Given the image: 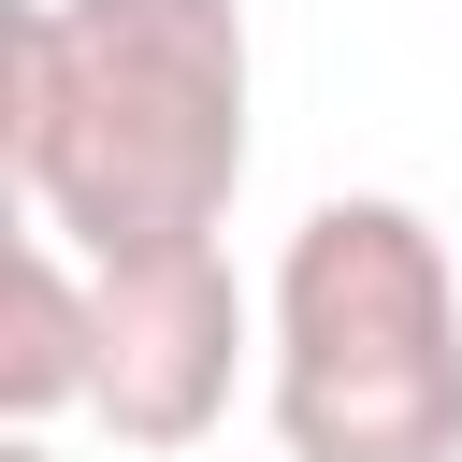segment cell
I'll list each match as a JSON object with an SVG mask.
<instances>
[{"mask_svg":"<svg viewBox=\"0 0 462 462\" xmlns=\"http://www.w3.org/2000/svg\"><path fill=\"white\" fill-rule=\"evenodd\" d=\"M87 274H101V390H87V404H101L116 448H144V462L202 448V433L231 419L245 346H260V303H245L231 245L188 231V245H116V260H87Z\"/></svg>","mask_w":462,"mask_h":462,"instance_id":"cell-3","label":"cell"},{"mask_svg":"<svg viewBox=\"0 0 462 462\" xmlns=\"http://www.w3.org/2000/svg\"><path fill=\"white\" fill-rule=\"evenodd\" d=\"M245 101V0H14L0 29V159L72 260L231 231Z\"/></svg>","mask_w":462,"mask_h":462,"instance_id":"cell-1","label":"cell"},{"mask_svg":"<svg viewBox=\"0 0 462 462\" xmlns=\"http://www.w3.org/2000/svg\"><path fill=\"white\" fill-rule=\"evenodd\" d=\"M87 390H101V274L29 217L14 260H0V419L43 433V419H72Z\"/></svg>","mask_w":462,"mask_h":462,"instance_id":"cell-4","label":"cell"},{"mask_svg":"<svg viewBox=\"0 0 462 462\" xmlns=\"http://www.w3.org/2000/svg\"><path fill=\"white\" fill-rule=\"evenodd\" d=\"M260 390L289 462H462V274L390 188H332L260 303Z\"/></svg>","mask_w":462,"mask_h":462,"instance_id":"cell-2","label":"cell"},{"mask_svg":"<svg viewBox=\"0 0 462 462\" xmlns=\"http://www.w3.org/2000/svg\"><path fill=\"white\" fill-rule=\"evenodd\" d=\"M0 462H58V448H43V433H0Z\"/></svg>","mask_w":462,"mask_h":462,"instance_id":"cell-5","label":"cell"}]
</instances>
